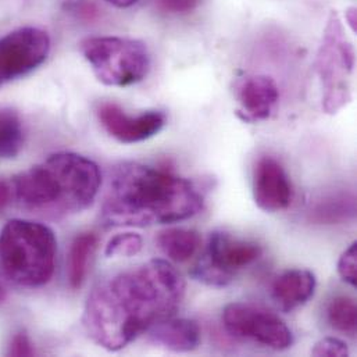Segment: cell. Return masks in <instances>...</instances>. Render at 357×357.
Listing matches in <instances>:
<instances>
[{
  "instance_id": "cell-9",
  "label": "cell",
  "mask_w": 357,
  "mask_h": 357,
  "mask_svg": "<svg viewBox=\"0 0 357 357\" xmlns=\"http://www.w3.org/2000/svg\"><path fill=\"white\" fill-rule=\"evenodd\" d=\"M50 36L36 26L14 29L0 38V88L36 70L49 56Z\"/></svg>"
},
{
  "instance_id": "cell-11",
  "label": "cell",
  "mask_w": 357,
  "mask_h": 357,
  "mask_svg": "<svg viewBox=\"0 0 357 357\" xmlns=\"http://www.w3.org/2000/svg\"><path fill=\"white\" fill-rule=\"evenodd\" d=\"M253 199L259 208L277 213L288 208L294 199V186L284 166L271 156L257 160L253 173Z\"/></svg>"
},
{
  "instance_id": "cell-12",
  "label": "cell",
  "mask_w": 357,
  "mask_h": 357,
  "mask_svg": "<svg viewBox=\"0 0 357 357\" xmlns=\"http://www.w3.org/2000/svg\"><path fill=\"white\" fill-rule=\"evenodd\" d=\"M236 99L241 106L238 116L243 121H264L271 117L278 105V85L271 77L249 75L238 82Z\"/></svg>"
},
{
  "instance_id": "cell-18",
  "label": "cell",
  "mask_w": 357,
  "mask_h": 357,
  "mask_svg": "<svg viewBox=\"0 0 357 357\" xmlns=\"http://www.w3.org/2000/svg\"><path fill=\"white\" fill-rule=\"evenodd\" d=\"M24 144L20 116L11 109H0V158H15Z\"/></svg>"
},
{
  "instance_id": "cell-24",
  "label": "cell",
  "mask_w": 357,
  "mask_h": 357,
  "mask_svg": "<svg viewBox=\"0 0 357 357\" xmlns=\"http://www.w3.org/2000/svg\"><path fill=\"white\" fill-rule=\"evenodd\" d=\"M7 355L10 356H33L35 349L25 334H17L11 338Z\"/></svg>"
},
{
  "instance_id": "cell-4",
  "label": "cell",
  "mask_w": 357,
  "mask_h": 357,
  "mask_svg": "<svg viewBox=\"0 0 357 357\" xmlns=\"http://www.w3.org/2000/svg\"><path fill=\"white\" fill-rule=\"evenodd\" d=\"M57 239L45 224L10 220L0 232V274L21 288L46 285L54 273Z\"/></svg>"
},
{
  "instance_id": "cell-6",
  "label": "cell",
  "mask_w": 357,
  "mask_h": 357,
  "mask_svg": "<svg viewBox=\"0 0 357 357\" xmlns=\"http://www.w3.org/2000/svg\"><path fill=\"white\" fill-rule=\"evenodd\" d=\"M79 47L96 78L107 86L135 85L151 68L149 50L137 39L93 36L84 39Z\"/></svg>"
},
{
  "instance_id": "cell-1",
  "label": "cell",
  "mask_w": 357,
  "mask_h": 357,
  "mask_svg": "<svg viewBox=\"0 0 357 357\" xmlns=\"http://www.w3.org/2000/svg\"><path fill=\"white\" fill-rule=\"evenodd\" d=\"M183 296L185 281L176 267L153 259L99 281L88 295L82 324L95 344L119 352L173 317Z\"/></svg>"
},
{
  "instance_id": "cell-7",
  "label": "cell",
  "mask_w": 357,
  "mask_h": 357,
  "mask_svg": "<svg viewBox=\"0 0 357 357\" xmlns=\"http://www.w3.org/2000/svg\"><path fill=\"white\" fill-rule=\"evenodd\" d=\"M261 256L263 248L257 242L214 231L208 236L203 257L192 270V277L208 287L224 288L239 271L255 264Z\"/></svg>"
},
{
  "instance_id": "cell-21",
  "label": "cell",
  "mask_w": 357,
  "mask_h": 357,
  "mask_svg": "<svg viewBox=\"0 0 357 357\" xmlns=\"http://www.w3.org/2000/svg\"><path fill=\"white\" fill-rule=\"evenodd\" d=\"M338 274L351 287L357 288V243L354 242L338 260Z\"/></svg>"
},
{
  "instance_id": "cell-23",
  "label": "cell",
  "mask_w": 357,
  "mask_h": 357,
  "mask_svg": "<svg viewBox=\"0 0 357 357\" xmlns=\"http://www.w3.org/2000/svg\"><path fill=\"white\" fill-rule=\"evenodd\" d=\"M199 4V0H158L160 10L169 14H188L193 11Z\"/></svg>"
},
{
  "instance_id": "cell-28",
  "label": "cell",
  "mask_w": 357,
  "mask_h": 357,
  "mask_svg": "<svg viewBox=\"0 0 357 357\" xmlns=\"http://www.w3.org/2000/svg\"><path fill=\"white\" fill-rule=\"evenodd\" d=\"M4 301H6V292H4V289L0 287V305H1Z\"/></svg>"
},
{
  "instance_id": "cell-26",
  "label": "cell",
  "mask_w": 357,
  "mask_h": 357,
  "mask_svg": "<svg viewBox=\"0 0 357 357\" xmlns=\"http://www.w3.org/2000/svg\"><path fill=\"white\" fill-rule=\"evenodd\" d=\"M356 7H349L345 11V20L349 24V26L352 28V31L356 32Z\"/></svg>"
},
{
  "instance_id": "cell-10",
  "label": "cell",
  "mask_w": 357,
  "mask_h": 357,
  "mask_svg": "<svg viewBox=\"0 0 357 357\" xmlns=\"http://www.w3.org/2000/svg\"><path fill=\"white\" fill-rule=\"evenodd\" d=\"M96 113L106 132L121 144H137L153 138L167 121L163 112H148L134 117L114 103H102Z\"/></svg>"
},
{
  "instance_id": "cell-15",
  "label": "cell",
  "mask_w": 357,
  "mask_h": 357,
  "mask_svg": "<svg viewBox=\"0 0 357 357\" xmlns=\"http://www.w3.org/2000/svg\"><path fill=\"white\" fill-rule=\"evenodd\" d=\"M151 338L172 352H192L200 345V327L189 319H167L151 328Z\"/></svg>"
},
{
  "instance_id": "cell-16",
  "label": "cell",
  "mask_w": 357,
  "mask_h": 357,
  "mask_svg": "<svg viewBox=\"0 0 357 357\" xmlns=\"http://www.w3.org/2000/svg\"><path fill=\"white\" fill-rule=\"evenodd\" d=\"M98 248V236L93 232H84L75 236L68 253V282L73 289L82 287Z\"/></svg>"
},
{
  "instance_id": "cell-19",
  "label": "cell",
  "mask_w": 357,
  "mask_h": 357,
  "mask_svg": "<svg viewBox=\"0 0 357 357\" xmlns=\"http://www.w3.org/2000/svg\"><path fill=\"white\" fill-rule=\"evenodd\" d=\"M327 320L334 330L354 338L357 331V306L355 299L348 296H338L333 299L327 307Z\"/></svg>"
},
{
  "instance_id": "cell-20",
  "label": "cell",
  "mask_w": 357,
  "mask_h": 357,
  "mask_svg": "<svg viewBox=\"0 0 357 357\" xmlns=\"http://www.w3.org/2000/svg\"><path fill=\"white\" fill-rule=\"evenodd\" d=\"M144 246L142 236L135 232H123L114 235L106 245L107 257H131L141 252Z\"/></svg>"
},
{
  "instance_id": "cell-2",
  "label": "cell",
  "mask_w": 357,
  "mask_h": 357,
  "mask_svg": "<svg viewBox=\"0 0 357 357\" xmlns=\"http://www.w3.org/2000/svg\"><path fill=\"white\" fill-rule=\"evenodd\" d=\"M203 208V193L192 181L128 162L110 174L100 218L106 227L144 228L183 221Z\"/></svg>"
},
{
  "instance_id": "cell-27",
  "label": "cell",
  "mask_w": 357,
  "mask_h": 357,
  "mask_svg": "<svg viewBox=\"0 0 357 357\" xmlns=\"http://www.w3.org/2000/svg\"><path fill=\"white\" fill-rule=\"evenodd\" d=\"M109 3H112L113 6L116 7H120V8H126V7H131L134 6L138 0H107Z\"/></svg>"
},
{
  "instance_id": "cell-22",
  "label": "cell",
  "mask_w": 357,
  "mask_h": 357,
  "mask_svg": "<svg viewBox=\"0 0 357 357\" xmlns=\"http://www.w3.org/2000/svg\"><path fill=\"white\" fill-rule=\"evenodd\" d=\"M312 355L316 357H347L349 356V348L338 338H323L312 349Z\"/></svg>"
},
{
  "instance_id": "cell-3",
  "label": "cell",
  "mask_w": 357,
  "mask_h": 357,
  "mask_svg": "<svg viewBox=\"0 0 357 357\" xmlns=\"http://www.w3.org/2000/svg\"><path fill=\"white\" fill-rule=\"evenodd\" d=\"M100 185L98 165L71 152L52 155L13 179L15 200L22 210L54 220L88 208Z\"/></svg>"
},
{
  "instance_id": "cell-25",
  "label": "cell",
  "mask_w": 357,
  "mask_h": 357,
  "mask_svg": "<svg viewBox=\"0 0 357 357\" xmlns=\"http://www.w3.org/2000/svg\"><path fill=\"white\" fill-rule=\"evenodd\" d=\"M10 197H11V190H10V186L0 181V213L7 207L8 202H10Z\"/></svg>"
},
{
  "instance_id": "cell-13",
  "label": "cell",
  "mask_w": 357,
  "mask_h": 357,
  "mask_svg": "<svg viewBox=\"0 0 357 357\" xmlns=\"http://www.w3.org/2000/svg\"><path fill=\"white\" fill-rule=\"evenodd\" d=\"M316 287L317 280L312 271L288 270L273 282L271 298L284 313H291L313 298Z\"/></svg>"
},
{
  "instance_id": "cell-8",
  "label": "cell",
  "mask_w": 357,
  "mask_h": 357,
  "mask_svg": "<svg viewBox=\"0 0 357 357\" xmlns=\"http://www.w3.org/2000/svg\"><path fill=\"white\" fill-rule=\"evenodd\" d=\"M222 324L232 337L257 342L273 351H287L294 344L289 327L275 313L257 305H227L222 310Z\"/></svg>"
},
{
  "instance_id": "cell-14",
  "label": "cell",
  "mask_w": 357,
  "mask_h": 357,
  "mask_svg": "<svg viewBox=\"0 0 357 357\" xmlns=\"http://www.w3.org/2000/svg\"><path fill=\"white\" fill-rule=\"evenodd\" d=\"M312 224L337 225L351 222L356 218V195L352 190L328 192L313 200L306 211Z\"/></svg>"
},
{
  "instance_id": "cell-17",
  "label": "cell",
  "mask_w": 357,
  "mask_h": 357,
  "mask_svg": "<svg viewBox=\"0 0 357 357\" xmlns=\"http://www.w3.org/2000/svg\"><path fill=\"white\" fill-rule=\"evenodd\" d=\"M202 243L200 235L193 229L169 228L158 236L160 250L173 261L185 263L192 259Z\"/></svg>"
},
{
  "instance_id": "cell-5",
  "label": "cell",
  "mask_w": 357,
  "mask_h": 357,
  "mask_svg": "<svg viewBox=\"0 0 357 357\" xmlns=\"http://www.w3.org/2000/svg\"><path fill=\"white\" fill-rule=\"evenodd\" d=\"M314 66L323 86V110L327 114H337L354 98L351 79L355 50L335 10L330 13Z\"/></svg>"
}]
</instances>
